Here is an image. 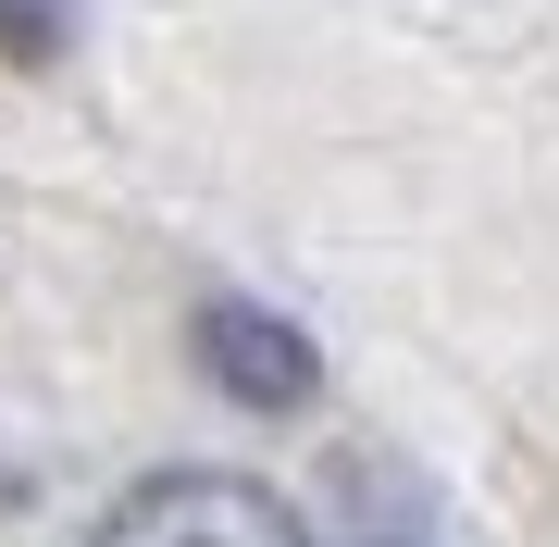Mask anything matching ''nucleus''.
Masks as SVG:
<instances>
[{
	"label": "nucleus",
	"instance_id": "obj_1",
	"mask_svg": "<svg viewBox=\"0 0 559 547\" xmlns=\"http://www.w3.org/2000/svg\"><path fill=\"white\" fill-rule=\"evenodd\" d=\"M87 547H311V523L249 473H150L100 510Z\"/></svg>",
	"mask_w": 559,
	"mask_h": 547
},
{
	"label": "nucleus",
	"instance_id": "obj_3",
	"mask_svg": "<svg viewBox=\"0 0 559 547\" xmlns=\"http://www.w3.org/2000/svg\"><path fill=\"white\" fill-rule=\"evenodd\" d=\"M0 50L13 62H62L75 50V0H0Z\"/></svg>",
	"mask_w": 559,
	"mask_h": 547
},
{
	"label": "nucleus",
	"instance_id": "obj_2",
	"mask_svg": "<svg viewBox=\"0 0 559 547\" xmlns=\"http://www.w3.org/2000/svg\"><path fill=\"white\" fill-rule=\"evenodd\" d=\"M200 361H212L224 399H249V411H299L311 385H323L311 336H299V324H274L261 299H212V311H200Z\"/></svg>",
	"mask_w": 559,
	"mask_h": 547
}]
</instances>
